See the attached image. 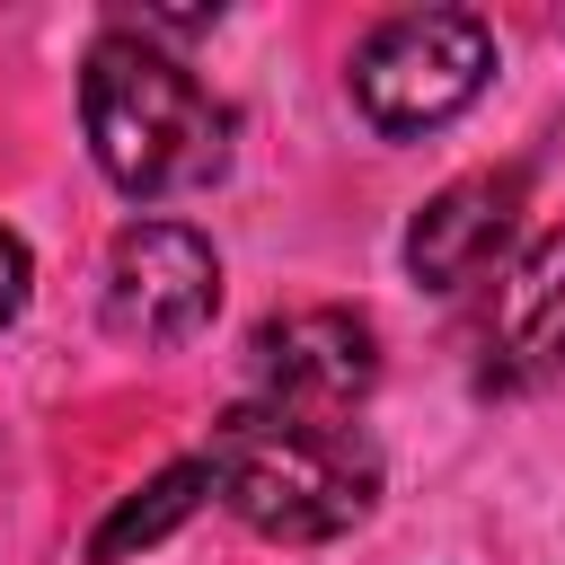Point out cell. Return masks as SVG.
<instances>
[{
	"label": "cell",
	"mask_w": 565,
	"mask_h": 565,
	"mask_svg": "<svg viewBox=\"0 0 565 565\" xmlns=\"http://www.w3.org/2000/svg\"><path fill=\"white\" fill-rule=\"evenodd\" d=\"M521 212H530V177L521 168H477V177L441 185L406 230V274L424 291H468L521 238Z\"/></svg>",
	"instance_id": "6"
},
{
	"label": "cell",
	"mask_w": 565,
	"mask_h": 565,
	"mask_svg": "<svg viewBox=\"0 0 565 565\" xmlns=\"http://www.w3.org/2000/svg\"><path fill=\"white\" fill-rule=\"evenodd\" d=\"M247 380L265 406L300 415H353V397L380 380V335L353 309H291L247 335Z\"/></svg>",
	"instance_id": "5"
},
{
	"label": "cell",
	"mask_w": 565,
	"mask_h": 565,
	"mask_svg": "<svg viewBox=\"0 0 565 565\" xmlns=\"http://www.w3.org/2000/svg\"><path fill=\"white\" fill-rule=\"evenodd\" d=\"M18 300H26V247L0 230V327L18 318Z\"/></svg>",
	"instance_id": "9"
},
{
	"label": "cell",
	"mask_w": 565,
	"mask_h": 565,
	"mask_svg": "<svg viewBox=\"0 0 565 565\" xmlns=\"http://www.w3.org/2000/svg\"><path fill=\"white\" fill-rule=\"evenodd\" d=\"M79 115H88V150L97 168L159 203V194H194L230 168V106L177 62L159 53L150 35H124L106 26L88 44V71H79Z\"/></svg>",
	"instance_id": "2"
},
{
	"label": "cell",
	"mask_w": 565,
	"mask_h": 565,
	"mask_svg": "<svg viewBox=\"0 0 565 565\" xmlns=\"http://www.w3.org/2000/svg\"><path fill=\"white\" fill-rule=\"evenodd\" d=\"M494 79V26L468 9H406L380 18L353 53V97L380 132H433Z\"/></svg>",
	"instance_id": "3"
},
{
	"label": "cell",
	"mask_w": 565,
	"mask_h": 565,
	"mask_svg": "<svg viewBox=\"0 0 565 565\" xmlns=\"http://www.w3.org/2000/svg\"><path fill=\"white\" fill-rule=\"evenodd\" d=\"M221 309V265L185 221H132L106 256V327L124 344H185Z\"/></svg>",
	"instance_id": "4"
},
{
	"label": "cell",
	"mask_w": 565,
	"mask_h": 565,
	"mask_svg": "<svg viewBox=\"0 0 565 565\" xmlns=\"http://www.w3.org/2000/svg\"><path fill=\"white\" fill-rule=\"evenodd\" d=\"M503 353L486 380H539V371H565V230L539 238L512 282H503Z\"/></svg>",
	"instance_id": "7"
},
{
	"label": "cell",
	"mask_w": 565,
	"mask_h": 565,
	"mask_svg": "<svg viewBox=\"0 0 565 565\" xmlns=\"http://www.w3.org/2000/svg\"><path fill=\"white\" fill-rule=\"evenodd\" d=\"M203 477L212 494L282 539V547H318V539H344L371 494H380V450L353 433V415H300V406H230L203 441Z\"/></svg>",
	"instance_id": "1"
},
{
	"label": "cell",
	"mask_w": 565,
	"mask_h": 565,
	"mask_svg": "<svg viewBox=\"0 0 565 565\" xmlns=\"http://www.w3.org/2000/svg\"><path fill=\"white\" fill-rule=\"evenodd\" d=\"M203 486H212V477H203V459H177V468H159V477H150L132 503H115V512H106V530L88 539V556H97V565H115V556H132V547L168 539V530H177V521L203 503Z\"/></svg>",
	"instance_id": "8"
}]
</instances>
